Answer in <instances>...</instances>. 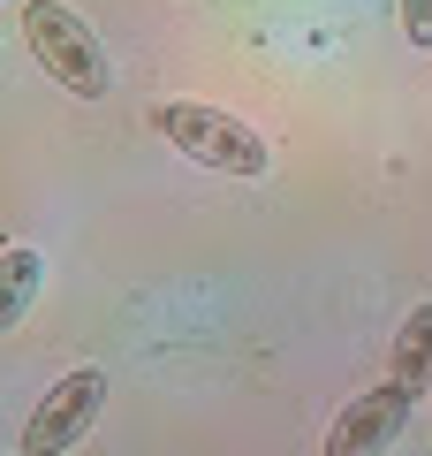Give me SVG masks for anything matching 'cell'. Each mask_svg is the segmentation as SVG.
I'll list each match as a JSON object with an SVG mask.
<instances>
[{
    "label": "cell",
    "instance_id": "obj_1",
    "mask_svg": "<svg viewBox=\"0 0 432 456\" xmlns=\"http://www.w3.org/2000/svg\"><path fill=\"white\" fill-rule=\"evenodd\" d=\"M152 122V137H167V145L182 152V160L212 167V175H236V183H258L273 167V145L243 122V114L228 107H205V99H160V107L144 114Z\"/></svg>",
    "mask_w": 432,
    "mask_h": 456
},
{
    "label": "cell",
    "instance_id": "obj_2",
    "mask_svg": "<svg viewBox=\"0 0 432 456\" xmlns=\"http://www.w3.org/2000/svg\"><path fill=\"white\" fill-rule=\"evenodd\" d=\"M23 46H31L38 61H46V77H61L76 99H107L114 92V69H107L99 31L76 8H61V0H23Z\"/></svg>",
    "mask_w": 432,
    "mask_h": 456
},
{
    "label": "cell",
    "instance_id": "obj_3",
    "mask_svg": "<svg viewBox=\"0 0 432 456\" xmlns=\"http://www.w3.org/2000/svg\"><path fill=\"white\" fill-rule=\"evenodd\" d=\"M99 411H107V373H99V365H76V373H68L61 388H46V403L31 411V426H23V449H31V456H61V449H76V441H92Z\"/></svg>",
    "mask_w": 432,
    "mask_h": 456
},
{
    "label": "cell",
    "instance_id": "obj_4",
    "mask_svg": "<svg viewBox=\"0 0 432 456\" xmlns=\"http://www.w3.org/2000/svg\"><path fill=\"white\" fill-rule=\"evenodd\" d=\"M410 395L417 388H402V380H380V388L349 395V411L326 434V456H387L402 441V426H410Z\"/></svg>",
    "mask_w": 432,
    "mask_h": 456
},
{
    "label": "cell",
    "instance_id": "obj_5",
    "mask_svg": "<svg viewBox=\"0 0 432 456\" xmlns=\"http://www.w3.org/2000/svg\"><path fill=\"white\" fill-rule=\"evenodd\" d=\"M38 289H46V259H38L31 244H8L0 251V335H16V327L31 320Z\"/></svg>",
    "mask_w": 432,
    "mask_h": 456
},
{
    "label": "cell",
    "instance_id": "obj_6",
    "mask_svg": "<svg viewBox=\"0 0 432 456\" xmlns=\"http://www.w3.org/2000/svg\"><path fill=\"white\" fill-rule=\"evenodd\" d=\"M395 380L425 395V380H432V305H410V320H402V335H395Z\"/></svg>",
    "mask_w": 432,
    "mask_h": 456
},
{
    "label": "cell",
    "instance_id": "obj_7",
    "mask_svg": "<svg viewBox=\"0 0 432 456\" xmlns=\"http://www.w3.org/2000/svg\"><path fill=\"white\" fill-rule=\"evenodd\" d=\"M402 31L410 46H432V0H402Z\"/></svg>",
    "mask_w": 432,
    "mask_h": 456
},
{
    "label": "cell",
    "instance_id": "obj_8",
    "mask_svg": "<svg viewBox=\"0 0 432 456\" xmlns=\"http://www.w3.org/2000/svg\"><path fill=\"white\" fill-rule=\"evenodd\" d=\"M425 419H432V380H425Z\"/></svg>",
    "mask_w": 432,
    "mask_h": 456
},
{
    "label": "cell",
    "instance_id": "obj_9",
    "mask_svg": "<svg viewBox=\"0 0 432 456\" xmlns=\"http://www.w3.org/2000/svg\"><path fill=\"white\" fill-rule=\"evenodd\" d=\"M23 456H31V449H23Z\"/></svg>",
    "mask_w": 432,
    "mask_h": 456
}]
</instances>
